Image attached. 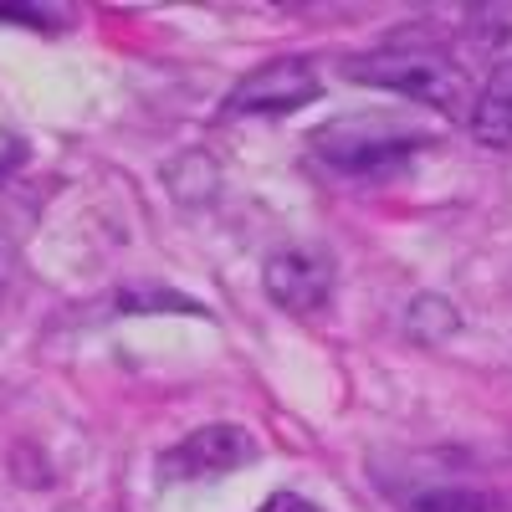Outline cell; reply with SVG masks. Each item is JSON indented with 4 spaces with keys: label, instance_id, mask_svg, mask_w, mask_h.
<instances>
[{
    "label": "cell",
    "instance_id": "obj_1",
    "mask_svg": "<svg viewBox=\"0 0 512 512\" xmlns=\"http://www.w3.org/2000/svg\"><path fill=\"white\" fill-rule=\"evenodd\" d=\"M344 77L369 82V88H384V93H400L425 108H441V113H461L466 103L477 108L472 88H466V72L446 52H431V47H384L369 57H349Z\"/></svg>",
    "mask_w": 512,
    "mask_h": 512
},
{
    "label": "cell",
    "instance_id": "obj_2",
    "mask_svg": "<svg viewBox=\"0 0 512 512\" xmlns=\"http://www.w3.org/2000/svg\"><path fill=\"white\" fill-rule=\"evenodd\" d=\"M425 139L415 128L395 123V118H333L313 134V154L333 169V175H349V180H390L395 169H405V159L420 149Z\"/></svg>",
    "mask_w": 512,
    "mask_h": 512
},
{
    "label": "cell",
    "instance_id": "obj_3",
    "mask_svg": "<svg viewBox=\"0 0 512 512\" xmlns=\"http://www.w3.org/2000/svg\"><path fill=\"white\" fill-rule=\"evenodd\" d=\"M256 441L241 431V425H200L190 431L180 446H169L159 456V472L164 482H205V477H226L236 466L256 461Z\"/></svg>",
    "mask_w": 512,
    "mask_h": 512
},
{
    "label": "cell",
    "instance_id": "obj_4",
    "mask_svg": "<svg viewBox=\"0 0 512 512\" xmlns=\"http://www.w3.org/2000/svg\"><path fill=\"white\" fill-rule=\"evenodd\" d=\"M323 93V82L308 57H277L262 62L246 82H236V93L226 98V113H297Z\"/></svg>",
    "mask_w": 512,
    "mask_h": 512
},
{
    "label": "cell",
    "instance_id": "obj_5",
    "mask_svg": "<svg viewBox=\"0 0 512 512\" xmlns=\"http://www.w3.org/2000/svg\"><path fill=\"white\" fill-rule=\"evenodd\" d=\"M262 282H267V297L277 308L318 313L328 303V292H333V267L313 251H277L267 262V272H262Z\"/></svg>",
    "mask_w": 512,
    "mask_h": 512
},
{
    "label": "cell",
    "instance_id": "obj_6",
    "mask_svg": "<svg viewBox=\"0 0 512 512\" xmlns=\"http://www.w3.org/2000/svg\"><path fill=\"white\" fill-rule=\"evenodd\" d=\"M472 134L492 149H507L512 144V57L497 62V72L487 77V88L477 93V108H472Z\"/></svg>",
    "mask_w": 512,
    "mask_h": 512
},
{
    "label": "cell",
    "instance_id": "obj_7",
    "mask_svg": "<svg viewBox=\"0 0 512 512\" xmlns=\"http://www.w3.org/2000/svg\"><path fill=\"white\" fill-rule=\"evenodd\" d=\"M410 512H487V497L472 487H431L410 497Z\"/></svg>",
    "mask_w": 512,
    "mask_h": 512
},
{
    "label": "cell",
    "instance_id": "obj_8",
    "mask_svg": "<svg viewBox=\"0 0 512 512\" xmlns=\"http://www.w3.org/2000/svg\"><path fill=\"white\" fill-rule=\"evenodd\" d=\"M256 512H323L318 502H308V497H297V492H272Z\"/></svg>",
    "mask_w": 512,
    "mask_h": 512
},
{
    "label": "cell",
    "instance_id": "obj_9",
    "mask_svg": "<svg viewBox=\"0 0 512 512\" xmlns=\"http://www.w3.org/2000/svg\"><path fill=\"white\" fill-rule=\"evenodd\" d=\"M0 21H31V26H41L47 16H41V11H21V6H0Z\"/></svg>",
    "mask_w": 512,
    "mask_h": 512
}]
</instances>
